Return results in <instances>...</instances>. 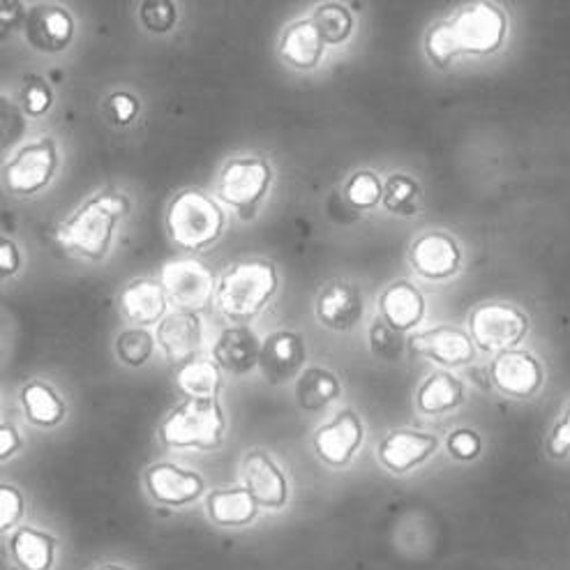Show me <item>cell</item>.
<instances>
[{"instance_id": "obj_1", "label": "cell", "mask_w": 570, "mask_h": 570, "mask_svg": "<svg viewBox=\"0 0 570 570\" xmlns=\"http://www.w3.org/2000/svg\"><path fill=\"white\" fill-rule=\"evenodd\" d=\"M505 33H509L505 12L490 0H476L428 30L425 53L436 68H449L458 56H488L499 51Z\"/></svg>"}, {"instance_id": "obj_2", "label": "cell", "mask_w": 570, "mask_h": 570, "mask_svg": "<svg viewBox=\"0 0 570 570\" xmlns=\"http://www.w3.org/2000/svg\"><path fill=\"white\" fill-rule=\"evenodd\" d=\"M130 213V199L122 193H100L60 222L56 243L72 257L102 262L114 240L118 222Z\"/></svg>"}, {"instance_id": "obj_3", "label": "cell", "mask_w": 570, "mask_h": 570, "mask_svg": "<svg viewBox=\"0 0 570 570\" xmlns=\"http://www.w3.org/2000/svg\"><path fill=\"white\" fill-rule=\"evenodd\" d=\"M279 287L277 268L266 259H243L232 264L215 289L217 309L234 322H247L273 301Z\"/></svg>"}, {"instance_id": "obj_4", "label": "cell", "mask_w": 570, "mask_h": 570, "mask_svg": "<svg viewBox=\"0 0 570 570\" xmlns=\"http://www.w3.org/2000/svg\"><path fill=\"white\" fill-rule=\"evenodd\" d=\"M227 436V414L217 397H187L174 409L160 428V439L169 449H219Z\"/></svg>"}, {"instance_id": "obj_5", "label": "cell", "mask_w": 570, "mask_h": 570, "mask_svg": "<svg viewBox=\"0 0 570 570\" xmlns=\"http://www.w3.org/2000/svg\"><path fill=\"white\" fill-rule=\"evenodd\" d=\"M225 213L199 189H185L167 208L169 236L183 249L210 247L225 232Z\"/></svg>"}, {"instance_id": "obj_6", "label": "cell", "mask_w": 570, "mask_h": 570, "mask_svg": "<svg viewBox=\"0 0 570 570\" xmlns=\"http://www.w3.org/2000/svg\"><path fill=\"white\" fill-rule=\"evenodd\" d=\"M471 340L488 354L511 352L529 333L527 314L509 303H483L469 316Z\"/></svg>"}, {"instance_id": "obj_7", "label": "cell", "mask_w": 570, "mask_h": 570, "mask_svg": "<svg viewBox=\"0 0 570 570\" xmlns=\"http://www.w3.org/2000/svg\"><path fill=\"white\" fill-rule=\"evenodd\" d=\"M58 169L56 141L45 137L33 144H26L12 163L3 169V183L10 195L33 197L45 189Z\"/></svg>"}, {"instance_id": "obj_8", "label": "cell", "mask_w": 570, "mask_h": 570, "mask_svg": "<svg viewBox=\"0 0 570 570\" xmlns=\"http://www.w3.org/2000/svg\"><path fill=\"white\" fill-rule=\"evenodd\" d=\"M271 187V167L259 157H236L229 160L219 174L217 195L219 199L249 215L268 193Z\"/></svg>"}, {"instance_id": "obj_9", "label": "cell", "mask_w": 570, "mask_h": 570, "mask_svg": "<svg viewBox=\"0 0 570 570\" xmlns=\"http://www.w3.org/2000/svg\"><path fill=\"white\" fill-rule=\"evenodd\" d=\"M167 298L185 312L206 309L215 296L213 273L197 259H176L163 268Z\"/></svg>"}, {"instance_id": "obj_10", "label": "cell", "mask_w": 570, "mask_h": 570, "mask_svg": "<svg viewBox=\"0 0 570 570\" xmlns=\"http://www.w3.org/2000/svg\"><path fill=\"white\" fill-rule=\"evenodd\" d=\"M363 421L356 411L344 409L331 423L316 430L314 453L328 466H346L363 443Z\"/></svg>"}, {"instance_id": "obj_11", "label": "cell", "mask_w": 570, "mask_h": 570, "mask_svg": "<svg viewBox=\"0 0 570 570\" xmlns=\"http://www.w3.org/2000/svg\"><path fill=\"white\" fill-rule=\"evenodd\" d=\"M26 40L40 53H58L68 49L75 38V19L72 14L51 3L30 8L23 21Z\"/></svg>"}, {"instance_id": "obj_12", "label": "cell", "mask_w": 570, "mask_h": 570, "mask_svg": "<svg viewBox=\"0 0 570 570\" xmlns=\"http://www.w3.org/2000/svg\"><path fill=\"white\" fill-rule=\"evenodd\" d=\"M409 262L425 279H449L462 266V249L453 236L443 232H430L411 245Z\"/></svg>"}, {"instance_id": "obj_13", "label": "cell", "mask_w": 570, "mask_h": 570, "mask_svg": "<svg viewBox=\"0 0 570 570\" xmlns=\"http://www.w3.org/2000/svg\"><path fill=\"white\" fill-rule=\"evenodd\" d=\"M243 488L257 499L264 509H282L289 499V481L275 460L264 451H252L243 458Z\"/></svg>"}, {"instance_id": "obj_14", "label": "cell", "mask_w": 570, "mask_h": 570, "mask_svg": "<svg viewBox=\"0 0 570 570\" xmlns=\"http://www.w3.org/2000/svg\"><path fill=\"white\" fill-rule=\"evenodd\" d=\"M202 340H204L202 320L197 316V312H185V309L167 314L165 320L157 324V333H155L157 346H160L167 361L174 365H180V363L185 365L189 361H195V356L202 350Z\"/></svg>"}, {"instance_id": "obj_15", "label": "cell", "mask_w": 570, "mask_h": 570, "mask_svg": "<svg viewBox=\"0 0 570 570\" xmlns=\"http://www.w3.org/2000/svg\"><path fill=\"white\" fill-rule=\"evenodd\" d=\"M305 340L296 331H277L262 342L259 367L271 384H287L303 370Z\"/></svg>"}, {"instance_id": "obj_16", "label": "cell", "mask_w": 570, "mask_h": 570, "mask_svg": "<svg viewBox=\"0 0 570 570\" xmlns=\"http://www.w3.org/2000/svg\"><path fill=\"white\" fill-rule=\"evenodd\" d=\"M409 346L414 354L446 367L466 365L476 356V344H473V340L464 331L453 326H441L419 333L409 340Z\"/></svg>"}, {"instance_id": "obj_17", "label": "cell", "mask_w": 570, "mask_h": 570, "mask_svg": "<svg viewBox=\"0 0 570 570\" xmlns=\"http://www.w3.org/2000/svg\"><path fill=\"white\" fill-rule=\"evenodd\" d=\"M492 384L513 397H529L543 384V367L529 352H503L490 367Z\"/></svg>"}, {"instance_id": "obj_18", "label": "cell", "mask_w": 570, "mask_h": 570, "mask_svg": "<svg viewBox=\"0 0 570 570\" xmlns=\"http://www.w3.org/2000/svg\"><path fill=\"white\" fill-rule=\"evenodd\" d=\"M314 312L316 320L326 328L346 333L363 320V296L354 284L335 279L322 289L320 298H316Z\"/></svg>"}, {"instance_id": "obj_19", "label": "cell", "mask_w": 570, "mask_h": 570, "mask_svg": "<svg viewBox=\"0 0 570 570\" xmlns=\"http://www.w3.org/2000/svg\"><path fill=\"white\" fill-rule=\"evenodd\" d=\"M146 488L157 503L185 505L204 494V479L195 471L180 469L178 464L160 462L146 471Z\"/></svg>"}, {"instance_id": "obj_20", "label": "cell", "mask_w": 570, "mask_h": 570, "mask_svg": "<svg viewBox=\"0 0 570 570\" xmlns=\"http://www.w3.org/2000/svg\"><path fill=\"white\" fill-rule=\"evenodd\" d=\"M439 446V439L428 432L395 430L379 443V460L393 473H406L423 464Z\"/></svg>"}, {"instance_id": "obj_21", "label": "cell", "mask_w": 570, "mask_h": 570, "mask_svg": "<svg viewBox=\"0 0 570 570\" xmlns=\"http://www.w3.org/2000/svg\"><path fill=\"white\" fill-rule=\"evenodd\" d=\"M118 307L125 320L144 328V326L160 324L165 320L169 298L160 282L141 277L130 282L128 287L120 292Z\"/></svg>"}, {"instance_id": "obj_22", "label": "cell", "mask_w": 570, "mask_h": 570, "mask_svg": "<svg viewBox=\"0 0 570 570\" xmlns=\"http://www.w3.org/2000/svg\"><path fill=\"white\" fill-rule=\"evenodd\" d=\"M259 354L262 340L245 326L222 331L213 346V361L222 372H229L234 376H243L255 370L259 365Z\"/></svg>"}, {"instance_id": "obj_23", "label": "cell", "mask_w": 570, "mask_h": 570, "mask_svg": "<svg viewBox=\"0 0 570 570\" xmlns=\"http://www.w3.org/2000/svg\"><path fill=\"white\" fill-rule=\"evenodd\" d=\"M379 309H382V320L400 333L416 328L425 316V298L414 287V284L400 279L393 282L391 287L379 298Z\"/></svg>"}, {"instance_id": "obj_24", "label": "cell", "mask_w": 570, "mask_h": 570, "mask_svg": "<svg viewBox=\"0 0 570 570\" xmlns=\"http://www.w3.org/2000/svg\"><path fill=\"white\" fill-rule=\"evenodd\" d=\"M324 38L309 21L292 23L279 40V56L294 70H314L324 58Z\"/></svg>"}, {"instance_id": "obj_25", "label": "cell", "mask_w": 570, "mask_h": 570, "mask_svg": "<svg viewBox=\"0 0 570 570\" xmlns=\"http://www.w3.org/2000/svg\"><path fill=\"white\" fill-rule=\"evenodd\" d=\"M206 511L208 518L219 527H243L255 522L259 503L247 488L213 490L206 497Z\"/></svg>"}, {"instance_id": "obj_26", "label": "cell", "mask_w": 570, "mask_h": 570, "mask_svg": "<svg viewBox=\"0 0 570 570\" xmlns=\"http://www.w3.org/2000/svg\"><path fill=\"white\" fill-rule=\"evenodd\" d=\"M464 402V386L460 379L451 372H434L430 374L419 389L416 404L421 414L439 416L449 414Z\"/></svg>"}, {"instance_id": "obj_27", "label": "cell", "mask_w": 570, "mask_h": 570, "mask_svg": "<svg viewBox=\"0 0 570 570\" xmlns=\"http://www.w3.org/2000/svg\"><path fill=\"white\" fill-rule=\"evenodd\" d=\"M10 554L21 570H51L56 541L45 531L23 527L10 538Z\"/></svg>"}, {"instance_id": "obj_28", "label": "cell", "mask_w": 570, "mask_h": 570, "mask_svg": "<svg viewBox=\"0 0 570 570\" xmlns=\"http://www.w3.org/2000/svg\"><path fill=\"white\" fill-rule=\"evenodd\" d=\"M340 393V379L326 367H307L298 374L296 402L303 411H309V414H316V411L333 404Z\"/></svg>"}, {"instance_id": "obj_29", "label": "cell", "mask_w": 570, "mask_h": 570, "mask_svg": "<svg viewBox=\"0 0 570 570\" xmlns=\"http://www.w3.org/2000/svg\"><path fill=\"white\" fill-rule=\"evenodd\" d=\"M21 404L28 423L36 428L51 430L66 421V402H62V397L51 386L42 382L23 386Z\"/></svg>"}, {"instance_id": "obj_30", "label": "cell", "mask_w": 570, "mask_h": 570, "mask_svg": "<svg viewBox=\"0 0 570 570\" xmlns=\"http://www.w3.org/2000/svg\"><path fill=\"white\" fill-rule=\"evenodd\" d=\"M176 384L187 397L210 400L222 391V370L215 361L195 358L180 367L176 374Z\"/></svg>"}, {"instance_id": "obj_31", "label": "cell", "mask_w": 570, "mask_h": 570, "mask_svg": "<svg viewBox=\"0 0 570 570\" xmlns=\"http://www.w3.org/2000/svg\"><path fill=\"white\" fill-rule=\"evenodd\" d=\"M421 199L423 189L416 178H411L406 174H393L386 178L382 204L386 206L389 213L400 217L416 215L421 210Z\"/></svg>"}, {"instance_id": "obj_32", "label": "cell", "mask_w": 570, "mask_h": 570, "mask_svg": "<svg viewBox=\"0 0 570 570\" xmlns=\"http://www.w3.org/2000/svg\"><path fill=\"white\" fill-rule=\"evenodd\" d=\"M312 23L326 45H342L354 33V14L340 3H324L314 10Z\"/></svg>"}, {"instance_id": "obj_33", "label": "cell", "mask_w": 570, "mask_h": 570, "mask_svg": "<svg viewBox=\"0 0 570 570\" xmlns=\"http://www.w3.org/2000/svg\"><path fill=\"white\" fill-rule=\"evenodd\" d=\"M153 352H155V337L141 326L122 331L116 337V354L128 367H141L144 363L150 361Z\"/></svg>"}, {"instance_id": "obj_34", "label": "cell", "mask_w": 570, "mask_h": 570, "mask_svg": "<svg viewBox=\"0 0 570 570\" xmlns=\"http://www.w3.org/2000/svg\"><path fill=\"white\" fill-rule=\"evenodd\" d=\"M344 197L354 208L370 210L376 204H382L384 183L372 171H358L344 185Z\"/></svg>"}, {"instance_id": "obj_35", "label": "cell", "mask_w": 570, "mask_h": 570, "mask_svg": "<svg viewBox=\"0 0 570 570\" xmlns=\"http://www.w3.org/2000/svg\"><path fill=\"white\" fill-rule=\"evenodd\" d=\"M141 23L155 36H165L178 21V8L174 0H141Z\"/></svg>"}, {"instance_id": "obj_36", "label": "cell", "mask_w": 570, "mask_h": 570, "mask_svg": "<svg viewBox=\"0 0 570 570\" xmlns=\"http://www.w3.org/2000/svg\"><path fill=\"white\" fill-rule=\"evenodd\" d=\"M26 135V116L10 98L0 95V150H8L19 144Z\"/></svg>"}, {"instance_id": "obj_37", "label": "cell", "mask_w": 570, "mask_h": 570, "mask_svg": "<svg viewBox=\"0 0 570 570\" xmlns=\"http://www.w3.org/2000/svg\"><path fill=\"white\" fill-rule=\"evenodd\" d=\"M370 350L379 358L395 361L404 352V337L400 331L389 326L384 320H376L370 326Z\"/></svg>"}, {"instance_id": "obj_38", "label": "cell", "mask_w": 570, "mask_h": 570, "mask_svg": "<svg viewBox=\"0 0 570 570\" xmlns=\"http://www.w3.org/2000/svg\"><path fill=\"white\" fill-rule=\"evenodd\" d=\"M26 515V501L23 494L10 485L0 483V533L14 529Z\"/></svg>"}, {"instance_id": "obj_39", "label": "cell", "mask_w": 570, "mask_h": 570, "mask_svg": "<svg viewBox=\"0 0 570 570\" xmlns=\"http://www.w3.org/2000/svg\"><path fill=\"white\" fill-rule=\"evenodd\" d=\"M51 105H53L51 88L45 81L30 77L23 90V111L28 116H45L51 109Z\"/></svg>"}, {"instance_id": "obj_40", "label": "cell", "mask_w": 570, "mask_h": 570, "mask_svg": "<svg viewBox=\"0 0 570 570\" xmlns=\"http://www.w3.org/2000/svg\"><path fill=\"white\" fill-rule=\"evenodd\" d=\"M449 451L455 460L469 462L481 453V436L473 430H455L449 436Z\"/></svg>"}, {"instance_id": "obj_41", "label": "cell", "mask_w": 570, "mask_h": 570, "mask_svg": "<svg viewBox=\"0 0 570 570\" xmlns=\"http://www.w3.org/2000/svg\"><path fill=\"white\" fill-rule=\"evenodd\" d=\"M26 14L21 0H0V40L12 38L23 26Z\"/></svg>"}, {"instance_id": "obj_42", "label": "cell", "mask_w": 570, "mask_h": 570, "mask_svg": "<svg viewBox=\"0 0 570 570\" xmlns=\"http://www.w3.org/2000/svg\"><path fill=\"white\" fill-rule=\"evenodd\" d=\"M107 107H109V114H111V118L118 122V125H130L135 118H137V114H139V100L135 98L132 92H114L111 98H109V102H107Z\"/></svg>"}, {"instance_id": "obj_43", "label": "cell", "mask_w": 570, "mask_h": 570, "mask_svg": "<svg viewBox=\"0 0 570 570\" xmlns=\"http://www.w3.org/2000/svg\"><path fill=\"white\" fill-rule=\"evenodd\" d=\"M550 453L554 458H563L570 453V404L563 411V416L557 423L554 432L550 434Z\"/></svg>"}, {"instance_id": "obj_44", "label": "cell", "mask_w": 570, "mask_h": 570, "mask_svg": "<svg viewBox=\"0 0 570 570\" xmlns=\"http://www.w3.org/2000/svg\"><path fill=\"white\" fill-rule=\"evenodd\" d=\"M21 268V252L10 238H0V279L17 275Z\"/></svg>"}, {"instance_id": "obj_45", "label": "cell", "mask_w": 570, "mask_h": 570, "mask_svg": "<svg viewBox=\"0 0 570 570\" xmlns=\"http://www.w3.org/2000/svg\"><path fill=\"white\" fill-rule=\"evenodd\" d=\"M21 449V436L12 425L0 423V460H10Z\"/></svg>"}, {"instance_id": "obj_46", "label": "cell", "mask_w": 570, "mask_h": 570, "mask_svg": "<svg viewBox=\"0 0 570 570\" xmlns=\"http://www.w3.org/2000/svg\"><path fill=\"white\" fill-rule=\"evenodd\" d=\"M98 570H125V568H118V566H105V568H98Z\"/></svg>"}]
</instances>
